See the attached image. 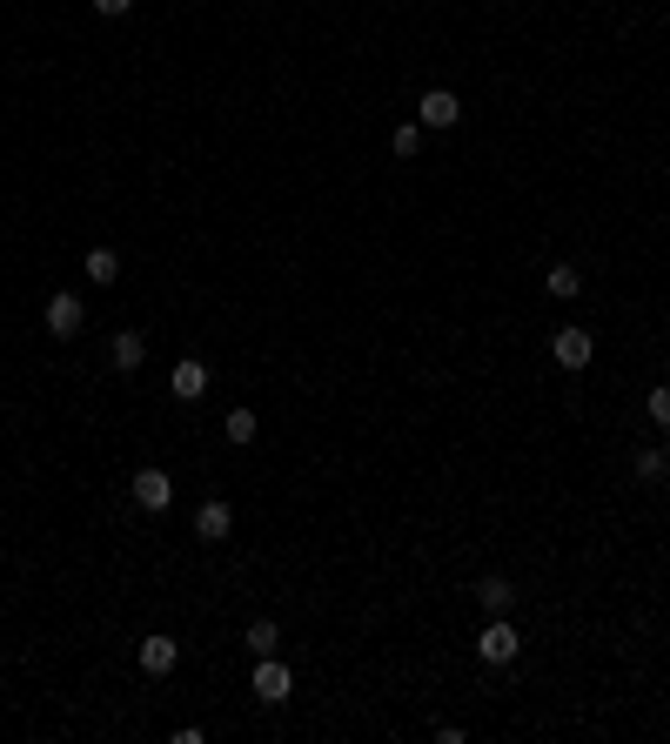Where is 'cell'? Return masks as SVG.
<instances>
[{"label":"cell","mask_w":670,"mask_h":744,"mask_svg":"<svg viewBox=\"0 0 670 744\" xmlns=\"http://www.w3.org/2000/svg\"><path fill=\"white\" fill-rule=\"evenodd\" d=\"M228 530H235V510H228L222 496H208V503L195 510V537H201V543H222Z\"/></svg>","instance_id":"8"},{"label":"cell","mask_w":670,"mask_h":744,"mask_svg":"<svg viewBox=\"0 0 670 744\" xmlns=\"http://www.w3.org/2000/svg\"><path fill=\"white\" fill-rule=\"evenodd\" d=\"M208 383H215V376H208V362H201V356H181L175 362V396H181V403H201Z\"/></svg>","instance_id":"9"},{"label":"cell","mask_w":670,"mask_h":744,"mask_svg":"<svg viewBox=\"0 0 670 744\" xmlns=\"http://www.w3.org/2000/svg\"><path fill=\"white\" fill-rule=\"evenodd\" d=\"M637 476H644V483H664V476H670V450H637Z\"/></svg>","instance_id":"17"},{"label":"cell","mask_w":670,"mask_h":744,"mask_svg":"<svg viewBox=\"0 0 670 744\" xmlns=\"http://www.w3.org/2000/svg\"><path fill=\"white\" fill-rule=\"evenodd\" d=\"M141 362H148V342L134 336V329H121V336H114V369H121V376H134Z\"/></svg>","instance_id":"12"},{"label":"cell","mask_w":670,"mask_h":744,"mask_svg":"<svg viewBox=\"0 0 670 744\" xmlns=\"http://www.w3.org/2000/svg\"><path fill=\"white\" fill-rule=\"evenodd\" d=\"M242 644L255 657H282V624H275V617H255V624L242 631Z\"/></svg>","instance_id":"10"},{"label":"cell","mask_w":670,"mask_h":744,"mask_svg":"<svg viewBox=\"0 0 670 744\" xmlns=\"http://www.w3.org/2000/svg\"><path fill=\"white\" fill-rule=\"evenodd\" d=\"M134 503H141V510H168V503H175V476L161 470V463H148V470H134Z\"/></svg>","instance_id":"2"},{"label":"cell","mask_w":670,"mask_h":744,"mask_svg":"<svg viewBox=\"0 0 670 744\" xmlns=\"http://www.w3.org/2000/svg\"><path fill=\"white\" fill-rule=\"evenodd\" d=\"M228 443H255V436H262V423H255V409H228Z\"/></svg>","instance_id":"14"},{"label":"cell","mask_w":670,"mask_h":744,"mask_svg":"<svg viewBox=\"0 0 670 744\" xmlns=\"http://www.w3.org/2000/svg\"><path fill=\"white\" fill-rule=\"evenodd\" d=\"M41 322H47V336H61V342H67V336H81L88 309H81V295H67V289H61V295H47V316H41Z\"/></svg>","instance_id":"4"},{"label":"cell","mask_w":670,"mask_h":744,"mask_svg":"<svg viewBox=\"0 0 670 744\" xmlns=\"http://www.w3.org/2000/svg\"><path fill=\"white\" fill-rule=\"evenodd\" d=\"M550 295H557V302H577V295H583V269H563V262H557V269H550Z\"/></svg>","instance_id":"15"},{"label":"cell","mask_w":670,"mask_h":744,"mask_svg":"<svg viewBox=\"0 0 670 744\" xmlns=\"http://www.w3.org/2000/svg\"><path fill=\"white\" fill-rule=\"evenodd\" d=\"M550 356H557V369H590V356H597V342H590V329H557L550 336Z\"/></svg>","instance_id":"3"},{"label":"cell","mask_w":670,"mask_h":744,"mask_svg":"<svg viewBox=\"0 0 670 744\" xmlns=\"http://www.w3.org/2000/svg\"><path fill=\"white\" fill-rule=\"evenodd\" d=\"M516 651H523L516 624H510V617H490L483 637H476V657H483V664H516Z\"/></svg>","instance_id":"1"},{"label":"cell","mask_w":670,"mask_h":744,"mask_svg":"<svg viewBox=\"0 0 670 744\" xmlns=\"http://www.w3.org/2000/svg\"><path fill=\"white\" fill-rule=\"evenodd\" d=\"M476 604H483V617H510L516 590L503 584V577H483V584H476Z\"/></svg>","instance_id":"11"},{"label":"cell","mask_w":670,"mask_h":744,"mask_svg":"<svg viewBox=\"0 0 670 744\" xmlns=\"http://www.w3.org/2000/svg\"><path fill=\"white\" fill-rule=\"evenodd\" d=\"M644 409H650V423H657V429H670V383H657V389H650V396H644Z\"/></svg>","instance_id":"18"},{"label":"cell","mask_w":670,"mask_h":744,"mask_svg":"<svg viewBox=\"0 0 670 744\" xmlns=\"http://www.w3.org/2000/svg\"><path fill=\"white\" fill-rule=\"evenodd\" d=\"M88 282H101V289L121 282V255H114V248H88Z\"/></svg>","instance_id":"13"},{"label":"cell","mask_w":670,"mask_h":744,"mask_svg":"<svg viewBox=\"0 0 670 744\" xmlns=\"http://www.w3.org/2000/svg\"><path fill=\"white\" fill-rule=\"evenodd\" d=\"M289 691H295L289 664H282V657H255V698H262V704H289Z\"/></svg>","instance_id":"5"},{"label":"cell","mask_w":670,"mask_h":744,"mask_svg":"<svg viewBox=\"0 0 670 744\" xmlns=\"http://www.w3.org/2000/svg\"><path fill=\"white\" fill-rule=\"evenodd\" d=\"M128 7H134V0H94V14H108V21H121Z\"/></svg>","instance_id":"19"},{"label":"cell","mask_w":670,"mask_h":744,"mask_svg":"<svg viewBox=\"0 0 670 744\" xmlns=\"http://www.w3.org/2000/svg\"><path fill=\"white\" fill-rule=\"evenodd\" d=\"M389 148H396V161H416V148H423V121H402L396 135H389Z\"/></svg>","instance_id":"16"},{"label":"cell","mask_w":670,"mask_h":744,"mask_svg":"<svg viewBox=\"0 0 670 744\" xmlns=\"http://www.w3.org/2000/svg\"><path fill=\"white\" fill-rule=\"evenodd\" d=\"M175 664H181V644H175V637H168V631L141 637V671H148V677H168V671H175Z\"/></svg>","instance_id":"7"},{"label":"cell","mask_w":670,"mask_h":744,"mask_svg":"<svg viewBox=\"0 0 670 744\" xmlns=\"http://www.w3.org/2000/svg\"><path fill=\"white\" fill-rule=\"evenodd\" d=\"M416 121H423V128H456V121H463V101L449 88H429L423 101H416Z\"/></svg>","instance_id":"6"}]
</instances>
